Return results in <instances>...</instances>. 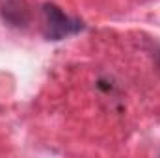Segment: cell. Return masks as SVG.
<instances>
[{
    "instance_id": "cell-1",
    "label": "cell",
    "mask_w": 160,
    "mask_h": 158,
    "mask_svg": "<svg viewBox=\"0 0 160 158\" xmlns=\"http://www.w3.org/2000/svg\"><path fill=\"white\" fill-rule=\"evenodd\" d=\"M41 17H43V36L47 41H62L84 30V22L80 19L69 17L60 6L52 2H45L41 6Z\"/></svg>"
},
{
    "instance_id": "cell-2",
    "label": "cell",
    "mask_w": 160,
    "mask_h": 158,
    "mask_svg": "<svg viewBox=\"0 0 160 158\" xmlns=\"http://www.w3.org/2000/svg\"><path fill=\"white\" fill-rule=\"evenodd\" d=\"M0 15L6 24L15 28H24L30 22V9L24 0H2Z\"/></svg>"
}]
</instances>
